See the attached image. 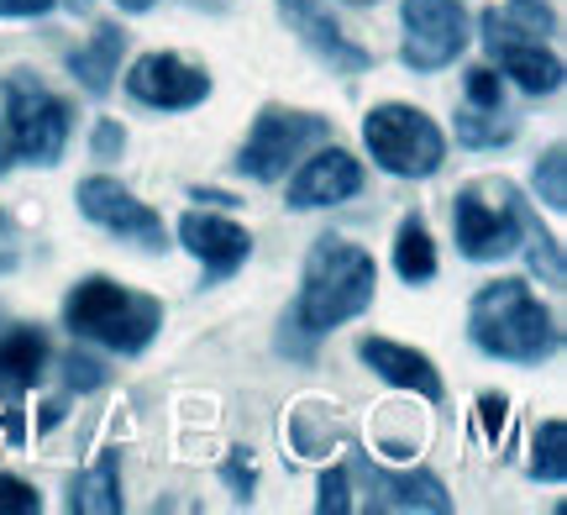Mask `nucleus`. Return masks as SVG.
Instances as JSON below:
<instances>
[{
    "instance_id": "c85d7f7f",
    "label": "nucleus",
    "mask_w": 567,
    "mask_h": 515,
    "mask_svg": "<svg viewBox=\"0 0 567 515\" xmlns=\"http://www.w3.org/2000/svg\"><path fill=\"white\" fill-rule=\"evenodd\" d=\"M90 147H95V158H122L126 132L116 122H95V132H90Z\"/></svg>"
},
{
    "instance_id": "dca6fc26",
    "label": "nucleus",
    "mask_w": 567,
    "mask_h": 515,
    "mask_svg": "<svg viewBox=\"0 0 567 515\" xmlns=\"http://www.w3.org/2000/svg\"><path fill=\"white\" fill-rule=\"evenodd\" d=\"M48 373V337L38 327H11L0 331V394L21 400V394Z\"/></svg>"
},
{
    "instance_id": "9d476101",
    "label": "nucleus",
    "mask_w": 567,
    "mask_h": 515,
    "mask_svg": "<svg viewBox=\"0 0 567 515\" xmlns=\"http://www.w3.org/2000/svg\"><path fill=\"white\" fill-rule=\"evenodd\" d=\"M126 95L153 111H189L210 95V74L184 63L179 53H142L126 74Z\"/></svg>"
},
{
    "instance_id": "4468645a",
    "label": "nucleus",
    "mask_w": 567,
    "mask_h": 515,
    "mask_svg": "<svg viewBox=\"0 0 567 515\" xmlns=\"http://www.w3.org/2000/svg\"><path fill=\"white\" fill-rule=\"evenodd\" d=\"M358 358H363L384 384H394V390L421 394L431 405L442 400V373H436V363H431L425 352L405 348V342H389V337H363V342H358Z\"/></svg>"
},
{
    "instance_id": "423d86ee",
    "label": "nucleus",
    "mask_w": 567,
    "mask_h": 515,
    "mask_svg": "<svg viewBox=\"0 0 567 515\" xmlns=\"http://www.w3.org/2000/svg\"><path fill=\"white\" fill-rule=\"evenodd\" d=\"M331 137V122L316 116V111H284V105H268L264 116L252 122V137L237 153V168L258 185H274L289 168L305 158V147H316Z\"/></svg>"
},
{
    "instance_id": "f704fd0d",
    "label": "nucleus",
    "mask_w": 567,
    "mask_h": 515,
    "mask_svg": "<svg viewBox=\"0 0 567 515\" xmlns=\"http://www.w3.org/2000/svg\"><path fill=\"white\" fill-rule=\"evenodd\" d=\"M11 268H17V253H11V248H0V274H11Z\"/></svg>"
},
{
    "instance_id": "412c9836",
    "label": "nucleus",
    "mask_w": 567,
    "mask_h": 515,
    "mask_svg": "<svg viewBox=\"0 0 567 515\" xmlns=\"http://www.w3.org/2000/svg\"><path fill=\"white\" fill-rule=\"evenodd\" d=\"M509 137H515V116H505V105H494V111L467 105V111H457V143L463 147H499Z\"/></svg>"
},
{
    "instance_id": "72a5a7b5",
    "label": "nucleus",
    "mask_w": 567,
    "mask_h": 515,
    "mask_svg": "<svg viewBox=\"0 0 567 515\" xmlns=\"http://www.w3.org/2000/svg\"><path fill=\"white\" fill-rule=\"evenodd\" d=\"M116 6H122V11H153L158 0H116Z\"/></svg>"
},
{
    "instance_id": "c9c22d12",
    "label": "nucleus",
    "mask_w": 567,
    "mask_h": 515,
    "mask_svg": "<svg viewBox=\"0 0 567 515\" xmlns=\"http://www.w3.org/2000/svg\"><path fill=\"white\" fill-rule=\"evenodd\" d=\"M347 6H379V0H347Z\"/></svg>"
},
{
    "instance_id": "aec40b11",
    "label": "nucleus",
    "mask_w": 567,
    "mask_h": 515,
    "mask_svg": "<svg viewBox=\"0 0 567 515\" xmlns=\"http://www.w3.org/2000/svg\"><path fill=\"white\" fill-rule=\"evenodd\" d=\"M394 268H400L405 285L436 279V243H431V231H425L421 216H405L400 231H394Z\"/></svg>"
},
{
    "instance_id": "cd10ccee",
    "label": "nucleus",
    "mask_w": 567,
    "mask_h": 515,
    "mask_svg": "<svg viewBox=\"0 0 567 515\" xmlns=\"http://www.w3.org/2000/svg\"><path fill=\"white\" fill-rule=\"evenodd\" d=\"M63 379H69V390H101L105 369L95 358H84V352H69V358H63Z\"/></svg>"
},
{
    "instance_id": "e433bc0d",
    "label": "nucleus",
    "mask_w": 567,
    "mask_h": 515,
    "mask_svg": "<svg viewBox=\"0 0 567 515\" xmlns=\"http://www.w3.org/2000/svg\"><path fill=\"white\" fill-rule=\"evenodd\" d=\"M0 248H6V216H0Z\"/></svg>"
},
{
    "instance_id": "6e6552de",
    "label": "nucleus",
    "mask_w": 567,
    "mask_h": 515,
    "mask_svg": "<svg viewBox=\"0 0 567 515\" xmlns=\"http://www.w3.org/2000/svg\"><path fill=\"white\" fill-rule=\"evenodd\" d=\"M467 48V11L463 0H405V48L400 59L415 74H436L457 63Z\"/></svg>"
},
{
    "instance_id": "f8f14e48",
    "label": "nucleus",
    "mask_w": 567,
    "mask_h": 515,
    "mask_svg": "<svg viewBox=\"0 0 567 515\" xmlns=\"http://www.w3.org/2000/svg\"><path fill=\"white\" fill-rule=\"evenodd\" d=\"M358 189H363V164H358L347 147H321V153H310V158L295 164V174H289V206L295 210L342 206Z\"/></svg>"
},
{
    "instance_id": "b1692460",
    "label": "nucleus",
    "mask_w": 567,
    "mask_h": 515,
    "mask_svg": "<svg viewBox=\"0 0 567 515\" xmlns=\"http://www.w3.org/2000/svg\"><path fill=\"white\" fill-rule=\"evenodd\" d=\"M526 231H530V268L547 274V285H563V248H557L551 231H542V222L530 216V206H526Z\"/></svg>"
},
{
    "instance_id": "a211bd4d",
    "label": "nucleus",
    "mask_w": 567,
    "mask_h": 515,
    "mask_svg": "<svg viewBox=\"0 0 567 515\" xmlns=\"http://www.w3.org/2000/svg\"><path fill=\"white\" fill-rule=\"evenodd\" d=\"M122 53H126V32L122 27H95V38L84 42L80 53H69V74L90 90V95H105L116 74H122Z\"/></svg>"
},
{
    "instance_id": "393cba45",
    "label": "nucleus",
    "mask_w": 567,
    "mask_h": 515,
    "mask_svg": "<svg viewBox=\"0 0 567 515\" xmlns=\"http://www.w3.org/2000/svg\"><path fill=\"white\" fill-rule=\"evenodd\" d=\"M467 105H484V111L505 105V84H499V74H494L488 63L467 69Z\"/></svg>"
},
{
    "instance_id": "a878e982",
    "label": "nucleus",
    "mask_w": 567,
    "mask_h": 515,
    "mask_svg": "<svg viewBox=\"0 0 567 515\" xmlns=\"http://www.w3.org/2000/svg\"><path fill=\"white\" fill-rule=\"evenodd\" d=\"M326 515H347L352 511V468H331L321 478V499H316Z\"/></svg>"
},
{
    "instance_id": "f257e3e1",
    "label": "nucleus",
    "mask_w": 567,
    "mask_h": 515,
    "mask_svg": "<svg viewBox=\"0 0 567 515\" xmlns=\"http://www.w3.org/2000/svg\"><path fill=\"white\" fill-rule=\"evenodd\" d=\"M373 289H379V264L373 253H363L358 243L347 237H321L310 258H305V285L300 300H295V327L305 337H326L337 331L342 321L363 316L373 306Z\"/></svg>"
},
{
    "instance_id": "20e7f679",
    "label": "nucleus",
    "mask_w": 567,
    "mask_h": 515,
    "mask_svg": "<svg viewBox=\"0 0 567 515\" xmlns=\"http://www.w3.org/2000/svg\"><path fill=\"white\" fill-rule=\"evenodd\" d=\"M363 143L373 153V164L394 174V179H431L446 164V137L415 105H373L363 122Z\"/></svg>"
},
{
    "instance_id": "9b49d317",
    "label": "nucleus",
    "mask_w": 567,
    "mask_h": 515,
    "mask_svg": "<svg viewBox=\"0 0 567 515\" xmlns=\"http://www.w3.org/2000/svg\"><path fill=\"white\" fill-rule=\"evenodd\" d=\"M279 17H284V27H289L321 63H331L337 74H363L368 63H373V53H368L363 42L347 38L342 21L331 17L321 0H279Z\"/></svg>"
},
{
    "instance_id": "c756f323",
    "label": "nucleus",
    "mask_w": 567,
    "mask_h": 515,
    "mask_svg": "<svg viewBox=\"0 0 567 515\" xmlns=\"http://www.w3.org/2000/svg\"><path fill=\"white\" fill-rule=\"evenodd\" d=\"M252 478H258V474H252V457H247V453H231V457H226V484L237 490V499L252 495Z\"/></svg>"
},
{
    "instance_id": "2eb2a0df",
    "label": "nucleus",
    "mask_w": 567,
    "mask_h": 515,
    "mask_svg": "<svg viewBox=\"0 0 567 515\" xmlns=\"http://www.w3.org/2000/svg\"><path fill=\"white\" fill-rule=\"evenodd\" d=\"M358 474L373 484V511H425V515L452 511V499H446L436 474H384L373 463H358Z\"/></svg>"
},
{
    "instance_id": "ddd939ff",
    "label": "nucleus",
    "mask_w": 567,
    "mask_h": 515,
    "mask_svg": "<svg viewBox=\"0 0 567 515\" xmlns=\"http://www.w3.org/2000/svg\"><path fill=\"white\" fill-rule=\"evenodd\" d=\"M179 243L200 258L210 279L237 274V268L247 264V253H252L247 227H237L231 216H216V210H189V216H179Z\"/></svg>"
},
{
    "instance_id": "1a4fd4ad",
    "label": "nucleus",
    "mask_w": 567,
    "mask_h": 515,
    "mask_svg": "<svg viewBox=\"0 0 567 515\" xmlns=\"http://www.w3.org/2000/svg\"><path fill=\"white\" fill-rule=\"evenodd\" d=\"M74 200H80V210L95 222V227H105L111 237H122V243H137V248H163V216L153 206H142L137 195L122 185V179H105V174H95V179H84L80 189H74Z\"/></svg>"
},
{
    "instance_id": "f3484780",
    "label": "nucleus",
    "mask_w": 567,
    "mask_h": 515,
    "mask_svg": "<svg viewBox=\"0 0 567 515\" xmlns=\"http://www.w3.org/2000/svg\"><path fill=\"white\" fill-rule=\"evenodd\" d=\"M488 53L499 59V74H509V80L520 84L526 95H551V90L563 84V59H557L551 48H542L536 38L494 42Z\"/></svg>"
},
{
    "instance_id": "bb28decb",
    "label": "nucleus",
    "mask_w": 567,
    "mask_h": 515,
    "mask_svg": "<svg viewBox=\"0 0 567 515\" xmlns=\"http://www.w3.org/2000/svg\"><path fill=\"white\" fill-rule=\"evenodd\" d=\"M38 511H42V499H38V490H32V484L0 474V515H38Z\"/></svg>"
},
{
    "instance_id": "0eeeda50",
    "label": "nucleus",
    "mask_w": 567,
    "mask_h": 515,
    "mask_svg": "<svg viewBox=\"0 0 567 515\" xmlns=\"http://www.w3.org/2000/svg\"><path fill=\"white\" fill-rule=\"evenodd\" d=\"M6 90V111H11V137H17L21 164H59L63 143H69V105L32 74H11L0 80Z\"/></svg>"
},
{
    "instance_id": "4be33fe9",
    "label": "nucleus",
    "mask_w": 567,
    "mask_h": 515,
    "mask_svg": "<svg viewBox=\"0 0 567 515\" xmlns=\"http://www.w3.org/2000/svg\"><path fill=\"white\" fill-rule=\"evenodd\" d=\"M530 474L542 484H563L567 478V426L551 415L536 426V453H530Z\"/></svg>"
},
{
    "instance_id": "4c0bfd02",
    "label": "nucleus",
    "mask_w": 567,
    "mask_h": 515,
    "mask_svg": "<svg viewBox=\"0 0 567 515\" xmlns=\"http://www.w3.org/2000/svg\"><path fill=\"white\" fill-rule=\"evenodd\" d=\"M509 6H526V0H509Z\"/></svg>"
},
{
    "instance_id": "2f4dec72",
    "label": "nucleus",
    "mask_w": 567,
    "mask_h": 515,
    "mask_svg": "<svg viewBox=\"0 0 567 515\" xmlns=\"http://www.w3.org/2000/svg\"><path fill=\"white\" fill-rule=\"evenodd\" d=\"M59 0H0V21H27V17H48Z\"/></svg>"
},
{
    "instance_id": "39448f33",
    "label": "nucleus",
    "mask_w": 567,
    "mask_h": 515,
    "mask_svg": "<svg viewBox=\"0 0 567 515\" xmlns=\"http://www.w3.org/2000/svg\"><path fill=\"white\" fill-rule=\"evenodd\" d=\"M520 227H526V200L515 195L505 179H478V185L457 189L452 206V231H457V253L473 264H494L505 253L520 248Z\"/></svg>"
},
{
    "instance_id": "f03ea898",
    "label": "nucleus",
    "mask_w": 567,
    "mask_h": 515,
    "mask_svg": "<svg viewBox=\"0 0 567 515\" xmlns=\"http://www.w3.org/2000/svg\"><path fill=\"white\" fill-rule=\"evenodd\" d=\"M467 337L505 363H542L563 348V331L551 310L530 295L526 279H494L467 306Z\"/></svg>"
},
{
    "instance_id": "6ab92c4d",
    "label": "nucleus",
    "mask_w": 567,
    "mask_h": 515,
    "mask_svg": "<svg viewBox=\"0 0 567 515\" xmlns=\"http://www.w3.org/2000/svg\"><path fill=\"white\" fill-rule=\"evenodd\" d=\"M69 511H84V515H116L122 511V457L101 453V463H95L90 474L74 478Z\"/></svg>"
},
{
    "instance_id": "5701e85b",
    "label": "nucleus",
    "mask_w": 567,
    "mask_h": 515,
    "mask_svg": "<svg viewBox=\"0 0 567 515\" xmlns=\"http://www.w3.org/2000/svg\"><path fill=\"white\" fill-rule=\"evenodd\" d=\"M536 195L547 210H567V153L547 147V158L536 164Z\"/></svg>"
},
{
    "instance_id": "473e14b6",
    "label": "nucleus",
    "mask_w": 567,
    "mask_h": 515,
    "mask_svg": "<svg viewBox=\"0 0 567 515\" xmlns=\"http://www.w3.org/2000/svg\"><path fill=\"white\" fill-rule=\"evenodd\" d=\"M17 164V137H11V111H6V90H0V174Z\"/></svg>"
},
{
    "instance_id": "7c9ffc66",
    "label": "nucleus",
    "mask_w": 567,
    "mask_h": 515,
    "mask_svg": "<svg viewBox=\"0 0 567 515\" xmlns=\"http://www.w3.org/2000/svg\"><path fill=\"white\" fill-rule=\"evenodd\" d=\"M505 394H484L478 400V415H484V432H488V442H499V432H505Z\"/></svg>"
},
{
    "instance_id": "7ed1b4c3",
    "label": "nucleus",
    "mask_w": 567,
    "mask_h": 515,
    "mask_svg": "<svg viewBox=\"0 0 567 515\" xmlns=\"http://www.w3.org/2000/svg\"><path fill=\"white\" fill-rule=\"evenodd\" d=\"M63 321L74 337H90L111 352H142L163 327V306L153 295H137V289L116 285L105 274H90L69 289L63 300Z\"/></svg>"
}]
</instances>
